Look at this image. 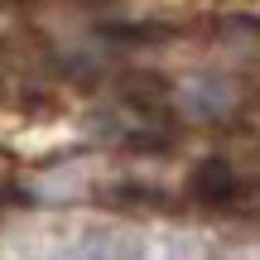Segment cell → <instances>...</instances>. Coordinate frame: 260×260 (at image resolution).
<instances>
[{
	"instance_id": "obj_1",
	"label": "cell",
	"mask_w": 260,
	"mask_h": 260,
	"mask_svg": "<svg viewBox=\"0 0 260 260\" xmlns=\"http://www.w3.org/2000/svg\"><path fill=\"white\" fill-rule=\"evenodd\" d=\"M193 198L198 203H232V198H241V178H236V169L226 164V159H207V164H198L193 174Z\"/></svg>"
},
{
	"instance_id": "obj_2",
	"label": "cell",
	"mask_w": 260,
	"mask_h": 260,
	"mask_svg": "<svg viewBox=\"0 0 260 260\" xmlns=\"http://www.w3.org/2000/svg\"><path fill=\"white\" fill-rule=\"evenodd\" d=\"M121 96H125V102H135L140 111H154V102H164V96H169V82H164V77H154V73H130L125 82H121Z\"/></svg>"
}]
</instances>
